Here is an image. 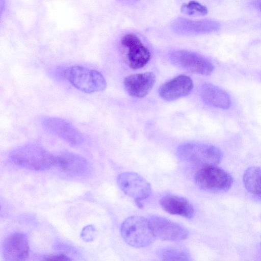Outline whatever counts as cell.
I'll use <instances>...</instances> for the list:
<instances>
[{
    "mask_svg": "<svg viewBox=\"0 0 261 261\" xmlns=\"http://www.w3.org/2000/svg\"><path fill=\"white\" fill-rule=\"evenodd\" d=\"M10 160L17 165L35 171H43L54 166L55 155L40 145L29 144L13 150Z\"/></svg>",
    "mask_w": 261,
    "mask_h": 261,
    "instance_id": "1",
    "label": "cell"
},
{
    "mask_svg": "<svg viewBox=\"0 0 261 261\" xmlns=\"http://www.w3.org/2000/svg\"><path fill=\"white\" fill-rule=\"evenodd\" d=\"M120 232L124 241L135 248L148 246L156 239L148 219L141 216L127 218L121 224Z\"/></svg>",
    "mask_w": 261,
    "mask_h": 261,
    "instance_id": "2",
    "label": "cell"
},
{
    "mask_svg": "<svg viewBox=\"0 0 261 261\" xmlns=\"http://www.w3.org/2000/svg\"><path fill=\"white\" fill-rule=\"evenodd\" d=\"M177 154L181 160L203 167L216 166L221 161L222 153L217 147L208 144L186 143L180 145Z\"/></svg>",
    "mask_w": 261,
    "mask_h": 261,
    "instance_id": "3",
    "label": "cell"
},
{
    "mask_svg": "<svg viewBox=\"0 0 261 261\" xmlns=\"http://www.w3.org/2000/svg\"><path fill=\"white\" fill-rule=\"evenodd\" d=\"M64 75L75 88L86 93L103 91L107 86L100 72L84 66H71L64 71Z\"/></svg>",
    "mask_w": 261,
    "mask_h": 261,
    "instance_id": "4",
    "label": "cell"
},
{
    "mask_svg": "<svg viewBox=\"0 0 261 261\" xmlns=\"http://www.w3.org/2000/svg\"><path fill=\"white\" fill-rule=\"evenodd\" d=\"M196 185L201 190L210 192L227 191L231 187L233 178L224 170L211 166L203 167L194 175Z\"/></svg>",
    "mask_w": 261,
    "mask_h": 261,
    "instance_id": "5",
    "label": "cell"
},
{
    "mask_svg": "<svg viewBox=\"0 0 261 261\" xmlns=\"http://www.w3.org/2000/svg\"><path fill=\"white\" fill-rule=\"evenodd\" d=\"M169 58L175 66L193 73L208 75L214 70V65L209 60L192 51L175 50L170 54Z\"/></svg>",
    "mask_w": 261,
    "mask_h": 261,
    "instance_id": "6",
    "label": "cell"
},
{
    "mask_svg": "<svg viewBox=\"0 0 261 261\" xmlns=\"http://www.w3.org/2000/svg\"><path fill=\"white\" fill-rule=\"evenodd\" d=\"M117 182L120 189L133 199L140 207H142L141 202L148 198L151 194L149 183L136 173L123 172L118 176Z\"/></svg>",
    "mask_w": 261,
    "mask_h": 261,
    "instance_id": "7",
    "label": "cell"
},
{
    "mask_svg": "<svg viewBox=\"0 0 261 261\" xmlns=\"http://www.w3.org/2000/svg\"><path fill=\"white\" fill-rule=\"evenodd\" d=\"M43 127L72 145H77L84 141L82 133L68 121L58 117L47 116L41 120Z\"/></svg>",
    "mask_w": 261,
    "mask_h": 261,
    "instance_id": "8",
    "label": "cell"
},
{
    "mask_svg": "<svg viewBox=\"0 0 261 261\" xmlns=\"http://www.w3.org/2000/svg\"><path fill=\"white\" fill-rule=\"evenodd\" d=\"M148 220L154 236L160 240L180 241L189 236V231L186 228L166 218L152 215Z\"/></svg>",
    "mask_w": 261,
    "mask_h": 261,
    "instance_id": "9",
    "label": "cell"
},
{
    "mask_svg": "<svg viewBox=\"0 0 261 261\" xmlns=\"http://www.w3.org/2000/svg\"><path fill=\"white\" fill-rule=\"evenodd\" d=\"M121 44L127 50V57L130 68L136 69L144 67L150 59V53L136 35L129 33L122 37Z\"/></svg>",
    "mask_w": 261,
    "mask_h": 261,
    "instance_id": "10",
    "label": "cell"
},
{
    "mask_svg": "<svg viewBox=\"0 0 261 261\" xmlns=\"http://www.w3.org/2000/svg\"><path fill=\"white\" fill-rule=\"evenodd\" d=\"M54 166L70 175H86L90 171V165L86 159L69 151L55 155Z\"/></svg>",
    "mask_w": 261,
    "mask_h": 261,
    "instance_id": "11",
    "label": "cell"
},
{
    "mask_svg": "<svg viewBox=\"0 0 261 261\" xmlns=\"http://www.w3.org/2000/svg\"><path fill=\"white\" fill-rule=\"evenodd\" d=\"M2 250L6 260H24L29 253V244L27 236L22 232L11 234L5 240Z\"/></svg>",
    "mask_w": 261,
    "mask_h": 261,
    "instance_id": "12",
    "label": "cell"
},
{
    "mask_svg": "<svg viewBox=\"0 0 261 261\" xmlns=\"http://www.w3.org/2000/svg\"><path fill=\"white\" fill-rule=\"evenodd\" d=\"M193 87V83L191 79L181 74L161 86L159 94L164 100L173 101L189 94Z\"/></svg>",
    "mask_w": 261,
    "mask_h": 261,
    "instance_id": "13",
    "label": "cell"
},
{
    "mask_svg": "<svg viewBox=\"0 0 261 261\" xmlns=\"http://www.w3.org/2000/svg\"><path fill=\"white\" fill-rule=\"evenodd\" d=\"M155 82V76L151 72L130 75L123 82L124 88L132 97L142 98L152 88Z\"/></svg>",
    "mask_w": 261,
    "mask_h": 261,
    "instance_id": "14",
    "label": "cell"
},
{
    "mask_svg": "<svg viewBox=\"0 0 261 261\" xmlns=\"http://www.w3.org/2000/svg\"><path fill=\"white\" fill-rule=\"evenodd\" d=\"M162 208L168 213L191 219L194 216L192 204L186 198L172 194L163 196L160 200Z\"/></svg>",
    "mask_w": 261,
    "mask_h": 261,
    "instance_id": "15",
    "label": "cell"
},
{
    "mask_svg": "<svg viewBox=\"0 0 261 261\" xmlns=\"http://www.w3.org/2000/svg\"><path fill=\"white\" fill-rule=\"evenodd\" d=\"M203 101L212 107L226 110L230 108L231 100L226 91L212 84H205L201 88Z\"/></svg>",
    "mask_w": 261,
    "mask_h": 261,
    "instance_id": "16",
    "label": "cell"
},
{
    "mask_svg": "<svg viewBox=\"0 0 261 261\" xmlns=\"http://www.w3.org/2000/svg\"><path fill=\"white\" fill-rule=\"evenodd\" d=\"M243 182L248 192L261 197V169L259 168H248L244 172Z\"/></svg>",
    "mask_w": 261,
    "mask_h": 261,
    "instance_id": "17",
    "label": "cell"
},
{
    "mask_svg": "<svg viewBox=\"0 0 261 261\" xmlns=\"http://www.w3.org/2000/svg\"><path fill=\"white\" fill-rule=\"evenodd\" d=\"M157 254L163 260H190L191 256L188 251L177 247H167L159 250Z\"/></svg>",
    "mask_w": 261,
    "mask_h": 261,
    "instance_id": "18",
    "label": "cell"
},
{
    "mask_svg": "<svg viewBox=\"0 0 261 261\" xmlns=\"http://www.w3.org/2000/svg\"><path fill=\"white\" fill-rule=\"evenodd\" d=\"M180 11L182 13L191 16H204L208 13L205 6L195 1H191L187 4H183Z\"/></svg>",
    "mask_w": 261,
    "mask_h": 261,
    "instance_id": "19",
    "label": "cell"
},
{
    "mask_svg": "<svg viewBox=\"0 0 261 261\" xmlns=\"http://www.w3.org/2000/svg\"><path fill=\"white\" fill-rule=\"evenodd\" d=\"M96 230L94 226L89 225L83 228L81 232V237L85 241H91L95 238Z\"/></svg>",
    "mask_w": 261,
    "mask_h": 261,
    "instance_id": "20",
    "label": "cell"
},
{
    "mask_svg": "<svg viewBox=\"0 0 261 261\" xmlns=\"http://www.w3.org/2000/svg\"><path fill=\"white\" fill-rule=\"evenodd\" d=\"M45 260H71L69 257L64 254H57L49 255L44 257Z\"/></svg>",
    "mask_w": 261,
    "mask_h": 261,
    "instance_id": "21",
    "label": "cell"
},
{
    "mask_svg": "<svg viewBox=\"0 0 261 261\" xmlns=\"http://www.w3.org/2000/svg\"><path fill=\"white\" fill-rule=\"evenodd\" d=\"M256 5L258 9L261 11V0H256Z\"/></svg>",
    "mask_w": 261,
    "mask_h": 261,
    "instance_id": "22",
    "label": "cell"
}]
</instances>
